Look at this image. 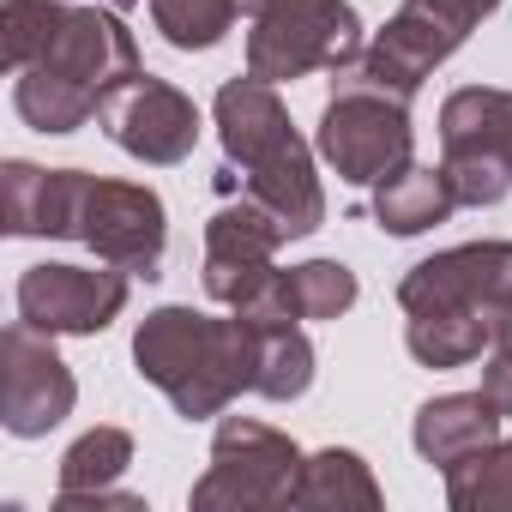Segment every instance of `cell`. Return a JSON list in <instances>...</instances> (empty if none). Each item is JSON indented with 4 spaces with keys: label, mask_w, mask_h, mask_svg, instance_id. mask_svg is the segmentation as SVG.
<instances>
[{
    "label": "cell",
    "mask_w": 512,
    "mask_h": 512,
    "mask_svg": "<svg viewBox=\"0 0 512 512\" xmlns=\"http://www.w3.org/2000/svg\"><path fill=\"white\" fill-rule=\"evenodd\" d=\"M139 79V43L115 7H67L49 49L19 73V115L37 133H79L115 85Z\"/></svg>",
    "instance_id": "obj_2"
},
{
    "label": "cell",
    "mask_w": 512,
    "mask_h": 512,
    "mask_svg": "<svg viewBox=\"0 0 512 512\" xmlns=\"http://www.w3.org/2000/svg\"><path fill=\"white\" fill-rule=\"evenodd\" d=\"M103 7H115V13H121V7H133V0H103Z\"/></svg>",
    "instance_id": "obj_30"
},
{
    "label": "cell",
    "mask_w": 512,
    "mask_h": 512,
    "mask_svg": "<svg viewBox=\"0 0 512 512\" xmlns=\"http://www.w3.org/2000/svg\"><path fill=\"white\" fill-rule=\"evenodd\" d=\"M458 211V193L446 181V169H428V163H404L398 175H386L374 187V217L386 235H422L434 223H446Z\"/></svg>",
    "instance_id": "obj_16"
},
{
    "label": "cell",
    "mask_w": 512,
    "mask_h": 512,
    "mask_svg": "<svg viewBox=\"0 0 512 512\" xmlns=\"http://www.w3.org/2000/svg\"><path fill=\"white\" fill-rule=\"evenodd\" d=\"M440 169H446L458 205H500L512 193V163L494 151H446Z\"/></svg>",
    "instance_id": "obj_26"
},
{
    "label": "cell",
    "mask_w": 512,
    "mask_h": 512,
    "mask_svg": "<svg viewBox=\"0 0 512 512\" xmlns=\"http://www.w3.org/2000/svg\"><path fill=\"white\" fill-rule=\"evenodd\" d=\"M296 506L308 512H374L380 506V482L374 470L350 452V446H326L314 458H302V476H296Z\"/></svg>",
    "instance_id": "obj_18"
},
{
    "label": "cell",
    "mask_w": 512,
    "mask_h": 512,
    "mask_svg": "<svg viewBox=\"0 0 512 512\" xmlns=\"http://www.w3.org/2000/svg\"><path fill=\"white\" fill-rule=\"evenodd\" d=\"M79 404L73 368L55 356V338L37 326H7L0 338V428L13 440H37L55 422H67Z\"/></svg>",
    "instance_id": "obj_9"
},
{
    "label": "cell",
    "mask_w": 512,
    "mask_h": 512,
    "mask_svg": "<svg viewBox=\"0 0 512 512\" xmlns=\"http://www.w3.org/2000/svg\"><path fill=\"white\" fill-rule=\"evenodd\" d=\"M404 344L422 368H464L482 356V344H494V320L488 314H416L404 326Z\"/></svg>",
    "instance_id": "obj_21"
},
{
    "label": "cell",
    "mask_w": 512,
    "mask_h": 512,
    "mask_svg": "<svg viewBox=\"0 0 512 512\" xmlns=\"http://www.w3.org/2000/svg\"><path fill=\"white\" fill-rule=\"evenodd\" d=\"M284 223L260 205V199H241V205H223L211 211L205 223V296L223 302V308H241L253 290H260L278 266H272V253H278Z\"/></svg>",
    "instance_id": "obj_13"
},
{
    "label": "cell",
    "mask_w": 512,
    "mask_h": 512,
    "mask_svg": "<svg viewBox=\"0 0 512 512\" xmlns=\"http://www.w3.org/2000/svg\"><path fill=\"white\" fill-rule=\"evenodd\" d=\"M260 332V356H253V392L290 404L314 386V344L302 326H253Z\"/></svg>",
    "instance_id": "obj_20"
},
{
    "label": "cell",
    "mask_w": 512,
    "mask_h": 512,
    "mask_svg": "<svg viewBox=\"0 0 512 512\" xmlns=\"http://www.w3.org/2000/svg\"><path fill=\"white\" fill-rule=\"evenodd\" d=\"M500 7V0H404L398 19L338 73V85L350 91H380V97H398L410 103L422 91V79L452 61L464 49V37Z\"/></svg>",
    "instance_id": "obj_4"
},
{
    "label": "cell",
    "mask_w": 512,
    "mask_h": 512,
    "mask_svg": "<svg viewBox=\"0 0 512 512\" xmlns=\"http://www.w3.org/2000/svg\"><path fill=\"white\" fill-rule=\"evenodd\" d=\"M362 49L368 43L350 0H266L247 31V73L266 85L344 73Z\"/></svg>",
    "instance_id": "obj_5"
},
{
    "label": "cell",
    "mask_w": 512,
    "mask_h": 512,
    "mask_svg": "<svg viewBox=\"0 0 512 512\" xmlns=\"http://www.w3.org/2000/svg\"><path fill=\"white\" fill-rule=\"evenodd\" d=\"M253 356H260V332L241 314L211 320L193 308H157L133 332V362L139 374L187 416H223L241 392H253Z\"/></svg>",
    "instance_id": "obj_1"
},
{
    "label": "cell",
    "mask_w": 512,
    "mask_h": 512,
    "mask_svg": "<svg viewBox=\"0 0 512 512\" xmlns=\"http://www.w3.org/2000/svg\"><path fill=\"white\" fill-rule=\"evenodd\" d=\"M163 199L139 181H103L85 175L79 193V217H73V241H85L97 260L121 266L127 278H157L163 266Z\"/></svg>",
    "instance_id": "obj_8"
},
{
    "label": "cell",
    "mask_w": 512,
    "mask_h": 512,
    "mask_svg": "<svg viewBox=\"0 0 512 512\" xmlns=\"http://www.w3.org/2000/svg\"><path fill=\"white\" fill-rule=\"evenodd\" d=\"M302 446L266 422L223 416L211 440V470L193 482V512H272L296 506Z\"/></svg>",
    "instance_id": "obj_6"
},
{
    "label": "cell",
    "mask_w": 512,
    "mask_h": 512,
    "mask_svg": "<svg viewBox=\"0 0 512 512\" xmlns=\"http://www.w3.org/2000/svg\"><path fill=\"white\" fill-rule=\"evenodd\" d=\"M440 145L446 151H494L512 163V91L464 85L440 109Z\"/></svg>",
    "instance_id": "obj_17"
},
{
    "label": "cell",
    "mask_w": 512,
    "mask_h": 512,
    "mask_svg": "<svg viewBox=\"0 0 512 512\" xmlns=\"http://www.w3.org/2000/svg\"><path fill=\"white\" fill-rule=\"evenodd\" d=\"M217 139H223V157L247 169V193L284 223V235H314L326 223L314 151L290 127V109L266 79L247 73L217 91Z\"/></svg>",
    "instance_id": "obj_3"
},
{
    "label": "cell",
    "mask_w": 512,
    "mask_h": 512,
    "mask_svg": "<svg viewBox=\"0 0 512 512\" xmlns=\"http://www.w3.org/2000/svg\"><path fill=\"white\" fill-rule=\"evenodd\" d=\"M241 13H247L241 0H151V25L163 31L169 49H187V55L217 49Z\"/></svg>",
    "instance_id": "obj_23"
},
{
    "label": "cell",
    "mask_w": 512,
    "mask_h": 512,
    "mask_svg": "<svg viewBox=\"0 0 512 512\" xmlns=\"http://www.w3.org/2000/svg\"><path fill=\"white\" fill-rule=\"evenodd\" d=\"M452 512H512V440H494L446 470Z\"/></svg>",
    "instance_id": "obj_22"
},
{
    "label": "cell",
    "mask_w": 512,
    "mask_h": 512,
    "mask_svg": "<svg viewBox=\"0 0 512 512\" xmlns=\"http://www.w3.org/2000/svg\"><path fill=\"white\" fill-rule=\"evenodd\" d=\"M500 422H506V416L488 404V392H446V398H428V404L416 410L410 440H416V452H422L428 464L452 470L458 458L494 446V440H500Z\"/></svg>",
    "instance_id": "obj_15"
},
{
    "label": "cell",
    "mask_w": 512,
    "mask_h": 512,
    "mask_svg": "<svg viewBox=\"0 0 512 512\" xmlns=\"http://www.w3.org/2000/svg\"><path fill=\"white\" fill-rule=\"evenodd\" d=\"M79 193H85V169L7 163L0 169V217H7V235H73Z\"/></svg>",
    "instance_id": "obj_14"
},
{
    "label": "cell",
    "mask_w": 512,
    "mask_h": 512,
    "mask_svg": "<svg viewBox=\"0 0 512 512\" xmlns=\"http://www.w3.org/2000/svg\"><path fill=\"white\" fill-rule=\"evenodd\" d=\"M290 290H296V308L302 320H338L356 308V272L338 266V260H308L290 272Z\"/></svg>",
    "instance_id": "obj_25"
},
{
    "label": "cell",
    "mask_w": 512,
    "mask_h": 512,
    "mask_svg": "<svg viewBox=\"0 0 512 512\" xmlns=\"http://www.w3.org/2000/svg\"><path fill=\"white\" fill-rule=\"evenodd\" d=\"M241 7H247V13H260V7H266V0H241Z\"/></svg>",
    "instance_id": "obj_29"
},
{
    "label": "cell",
    "mask_w": 512,
    "mask_h": 512,
    "mask_svg": "<svg viewBox=\"0 0 512 512\" xmlns=\"http://www.w3.org/2000/svg\"><path fill=\"white\" fill-rule=\"evenodd\" d=\"M482 392L500 416H512V350H494L488 368H482Z\"/></svg>",
    "instance_id": "obj_27"
},
{
    "label": "cell",
    "mask_w": 512,
    "mask_h": 512,
    "mask_svg": "<svg viewBox=\"0 0 512 512\" xmlns=\"http://www.w3.org/2000/svg\"><path fill=\"white\" fill-rule=\"evenodd\" d=\"M97 127L127 157L157 163V169L193 157V145H199V109H193V97L175 91V85H163V79H151V73L115 85L103 97V109H97Z\"/></svg>",
    "instance_id": "obj_11"
},
{
    "label": "cell",
    "mask_w": 512,
    "mask_h": 512,
    "mask_svg": "<svg viewBox=\"0 0 512 512\" xmlns=\"http://www.w3.org/2000/svg\"><path fill=\"white\" fill-rule=\"evenodd\" d=\"M494 344H500V350H512V290H506V302L494 308Z\"/></svg>",
    "instance_id": "obj_28"
},
{
    "label": "cell",
    "mask_w": 512,
    "mask_h": 512,
    "mask_svg": "<svg viewBox=\"0 0 512 512\" xmlns=\"http://www.w3.org/2000/svg\"><path fill=\"white\" fill-rule=\"evenodd\" d=\"M127 464H133V434L127 428H91V434H79L67 446V458H61V494H55V506H73L85 494L115 488Z\"/></svg>",
    "instance_id": "obj_19"
},
{
    "label": "cell",
    "mask_w": 512,
    "mask_h": 512,
    "mask_svg": "<svg viewBox=\"0 0 512 512\" xmlns=\"http://www.w3.org/2000/svg\"><path fill=\"white\" fill-rule=\"evenodd\" d=\"M506 290H512V241H464L410 266V278L398 284V302L410 320L416 314H488L494 320Z\"/></svg>",
    "instance_id": "obj_10"
},
{
    "label": "cell",
    "mask_w": 512,
    "mask_h": 512,
    "mask_svg": "<svg viewBox=\"0 0 512 512\" xmlns=\"http://www.w3.org/2000/svg\"><path fill=\"white\" fill-rule=\"evenodd\" d=\"M67 7L73 0H7V7H0V55H7L13 73H25L49 49V37L61 31Z\"/></svg>",
    "instance_id": "obj_24"
},
{
    "label": "cell",
    "mask_w": 512,
    "mask_h": 512,
    "mask_svg": "<svg viewBox=\"0 0 512 512\" xmlns=\"http://www.w3.org/2000/svg\"><path fill=\"white\" fill-rule=\"evenodd\" d=\"M127 308L121 266H31L19 278V320L49 338H97Z\"/></svg>",
    "instance_id": "obj_12"
},
{
    "label": "cell",
    "mask_w": 512,
    "mask_h": 512,
    "mask_svg": "<svg viewBox=\"0 0 512 512\" xmlns=\"http://www.w3.org/2000/svg\"><path fill=\"white\" fill-rule=\"evenodd\" d=\"M314 145L338 169V181L380 187L386 175H398L410 163V103L338 85V97L320 115V139Z\"/></svg>",
    "instance_id": "obj_7"
}]
</instances>
